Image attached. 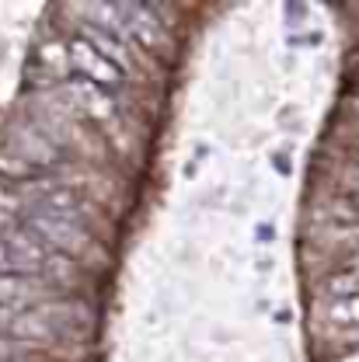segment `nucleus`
<instances>
[{
	"label": "nucleus",
	"instance_id": "f257e3e1",
	"mask_svg": "<svg viewBox=\"0 0 359 362\" xmlns=\"http://www.w3.org/2000/svg\"><path fill=\"white\" fill-rule=\"evenodd\" d=\"M28 226H32L42 240L56 244L59 251H67V258H70V255H91V251H94V240H91V233L81 223H67V220H56V216H32Z\"/></svg>",
	"mask_w": 359,
	"mask_h": 362
},
{
	"label": "nucleus",
	"instance_id": "f03ea898",
	"mask_svg": "<svg viewBox=\"0 0 359 362\" xmlns=\"http://www.w3.org/2000/svg\"><path fill=\"white\" fill-rule=\"evenodd\" d=\"M70 56H74L77 70H81V74H88L91 81H105V84L122 81V70H115V66H112L105 56H98V52L84 42V39H81V42H70Z\"/></svg>",
	"mask_w": 359,
	"mask_h": 362
},
{
	"label": "nucleus",
	"instance_id": "7ed1b4c3",
	"mask_svg": "<svg viewBox=\"0 0 359 362\" xmlns=\"http://www.w3.org/2000/svg\"><path fill=\"white\" fill-rule=\"evenodd\" d=\"M35 279L32 275H0V307H14L35 296Z\"/></svg>",
	"mask_w": 359,
	"mask_h": 362
},
{
	"label": "nucleus",
	"instance_id": "20e7f679",
	"mask_svg": "<svg viewBox=\"0 0 359 362\" xmlns=\"http://www.w3.org/2000/svg\"><path fill=\"white\" fill-rule=\"evenodd\" d=\"M324 289H328L331 296H342V300L359 296V262L356 265H342L338 272H331V275L324 279Z\"/></svg>",
	"mask_w": 359,
	"mask_h": 362
},
{
	"label": "nucleus",
	"instance_id": "39448f33",
	"mask_svg": "<svg viewBox=\"0 0 359 362\" xmlns=\"http://www.w3.org/2000/svg\"><path fill=\"white\" fill-rule=\"evenodd\" d=\"M324 317H328V324H356L359 327V296L331 303V307L324 310Z\"/></svg>",
	"mask_w": 359,
	"mask_h": 362
},
{
	"label": "nucleus",
	"instance_id": "423d86ee",
	"mask_svg": "<svg viewBox=\"0 0 359 362\" xmlns=\"http://www.w3.org/2000/svg\"><path fill=\"white\" fill-rule=\"evenodd\" d=\"M11 320H14L11 307H0V327H11Z\"/></svg>",
	"mask_w": 359,
	"mask_h": 362
}]
</instances>
